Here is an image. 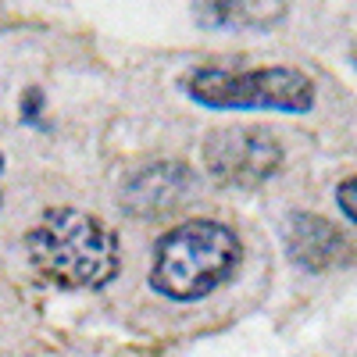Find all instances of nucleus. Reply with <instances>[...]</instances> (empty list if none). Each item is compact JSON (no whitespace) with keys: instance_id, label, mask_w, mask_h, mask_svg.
<instances>
[{"instance_id":"1","label":"nucleus","mask_w":357,"mask_h":357,"mask_svg":"<svg viewBox=\"0 0 357 357\" xmlns=\"http://www.w3.org/2000/svg\"><path fill=\"white\" fill-rule=\"evenodd\" d=\"M25 247L36 272L61 289H100L122 268L118 236L97 215L75 207H50L33 225Z\"/></svg>"},{"instance_id":"2","label":"nucleus","mask_w":357,"mask_h":357,"mask_svg":"<svg viewBox=\"0 0 357 357\" xmlns=\"http://www.w3.org/2000/svg\"><path fill=\"white\" fill-rule=\"evenodd\" d=\"M243 261V243L229 225L197 218L165 232L154 247L151 286L168 301H200L225 286Z\"/></svg>"},{"instance_id":"3","label":"nucleus","mask_w":357,"mask_h":357,"mask_svg":"<svg viewBox=\"0 0 357 357\" xmlns=\"http://www.w3.org/2000/svg\"><path fill=\"white\" fill-rule=\"evenodd\" d=\"M186 97L211 111H282L307 114L318 100L314 79L301 68L268 65V68H197L183 79Z\"/></svg>"},{"instance_id":"4","label":"nucleus","mask_w":357,"mask_h":357,"mask_svg":"<svg viewBox=\"0 0 357 357\" xmlns=\"http://www.w3.org/2000/svg\"><path fill=\"white\" fill-rule=\"evenodd\" d=\"M282 143L264 126H222L204 139V172L222 186L257 190L282 168Z\"/></svg>"},{"instance_id":"5","label":"nucleus","mask_w":357,"mask_h":357,"mask_svg":"<svg viewBox=\"0 0 357 357\" xmlns=\"http://www.w3.org/2000/svg\"><path fill=\"white\" fill-rule=\"evenodd\" d=\"M282 243H286L289 261L296 268H304V272H333V268H343L354 261L350 236L336 222L321 215H307V211L289 215Z\"/></svg>"},{"instance_id":"6","label":"nucleus","mask_w":357,"mask_h":357,"mask_svg":"<svg viewBox=\"0 0 357 357\" xmlns=\"http://www.w3.org/2000/svg\"><path fill=\"white\" fill-rule=\"evenodd\" d=\"M190 190H193V172L186 165L158 161L129 175V183L122 186V207L136 218H158L172 207L186 204Z\"/></svg>"},{"instance_id":"7","label":"nucleus","mask_w":357,"mask_h":357,"mask_svg":"<svg viewBox=\"0 0 357 357\" xmlns=\"http://www.w3.org/2000/svg\"><path fill=\"white\" fill-rule=\"evenodd\" d=\"M197 18L215 29H225V25L268 29L286 18V8H279V4H207V8H197Z\"/></svg>"},{"instance_id":"8","label":"nucleus","mask_w":357,"mask_h":357,"mask_svg":"<svg viewBox=\"0 0 357 357\" xmlns=\"http://www.w3.org/2000/svg\"><path fill=\"white\" fill-rule=\"evenodd\" d=\"M336 204H340L343 218L350 222V229L357 232V175L343 178V183L336 186Z\"/></svg>"},{"instance_id":"9","label":"nucleus","mask_w":357,"mask_h":357,"mask_svg":"<svg viewBox=\"0 0 357 357\" xmlns=\"http://www.w3.org/2000/svg\"><path fill=\"white\" fill-rule=\"evenodd\" d=\"M0 172H4V154H0Z\"/></svg>"}]
</instances>
